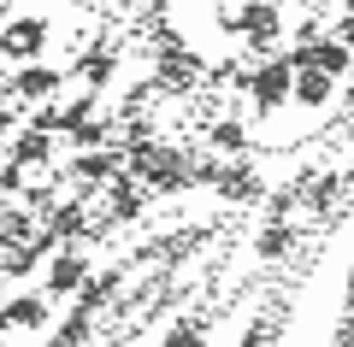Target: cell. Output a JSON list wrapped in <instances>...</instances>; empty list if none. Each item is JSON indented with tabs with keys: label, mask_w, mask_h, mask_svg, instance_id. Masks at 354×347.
Instances as JSON below:
<instances>
[{
	"label": "cell",
	"mask_w": 354,
	"mask_h": 347,
	"mask_svg": "<svg viewBox=\"0 0 354 347\" xmlns=\"http://www.w3.org/2000/svg\"><path fill=\"white\" fill-rule=\"evenodd\" d=\"M130 177L148 183L153 195H177V188L195 183V159H183L177 148H153V141L142 136V141H130Z\"/></svg>",
	"instance_id": "cell-1"
},
{
	"label": "cell",
	"mask_w": 354,
	"mask_h": 347,
	"mask_svg": "<svg viewBox=\"0 0 354 347\" xmlns=\"http://www.w3.org/2000/svg\"><path fill=\"white\" fill-rule=\"evenodd\" d=\"M242 95L254 100V112H278L283 100H295V65H290V53H283V59H266L260 71H248V77H242Z\"/></svg>",
	"instance_id": "cell-2"
},
{
	"label": "cell",
	"mask_w": 354,
	"mask_h": 347,
	"mask_svg": "<svg viewBox=\"0 0 354 347\" xmlns=\"http://www.w3.org/2000/svg\"><path fill=\"white\" fill-rule=\"evenodd\" d=\"M195 77H201V59H195L189 48L177 36H160V88H195Z\"/></svg>",
	"instance_id": "cell-3"
},
{
	"label": "cell",
	"mask_w": 354,
	"mask_h": 347,
	"mask_svg": "<svg viewBox=\"0 0 354 347\" xmlns=\"http://www.w3.org/2000/svg\"><path fill=\"white\" fill-rule=\"evenodd\" d=\"M83 283H88V259L77 253V241H71V248H59V253L48 259V295L65 300V295H77Z\"/></svg>",
	"instance_id": "cell-4"
},
{
	"label": "cell",
	"mask_w": 354,
	"mask_h": 347,
	"mask_svg": "<svg viewBox=\"0 0 354 347\" xmlns=\"http://www.w3.org/2000/svg\"><path fill=\"white\" fill-rule=\"evenodd\" d=\"M48 48V18H18V24L0 30V53L6 59H36Z\"/></svg>",
	"instance_id": "cell-5"
},
{
	"label": "cell",
	"mask_w": 354,
	"mask_h": 347,
	"mask_svg": "<svg viewBox=\"0 0 354 347\" xmlns=\"http://www.w3.org/2000/svg\"><path fill=\"white\" fill-rule=\"evenodd\" d=\"M48 288L41 295H12V300H0V324L6 330H36V324H48Z\"/></svg>",
	"instance_id": "cell-6"
},
{
	"label": "cell",
	"mask_w": 354,
	"mask_h": 347,
	"mask_svg": "<svg viewBox=\"0 0 354 347\" xmlns=\"http://www.w3.org/2000/svg\"><path fill=\"white\" fill-rule=\"evenodd\" d=\"M242 36L266 53L278 41V6H272V0H248V6H242Z\"/></svg>",
	"instance_id": "cell-7"
},
{
	"label": "cell",
	"mask_w": 354,
	"mask_h": 347,
	"mask_svg": "<svg viewBox=\"0 0 354 347\" xmlns=\"http://www.w3.org/2000/svg\"><path fill=\"white\" fill-rule=\"evenodd\" d=\"M218 195H225V200H260L266 195V177L254 171V165H230V171H218Z\"/></svg>",
	"instance_id": "cell-8"
},
{
	"label": "cell",
	"mask_w": 354,
	"mask_h": 347,
	"mask_svg": "<svg viewBox=\"0 0 354 347\" xmlns=\"http://www.w3.org/2000/svg\"><path fill=\"white\" fill-rule=\"evenodd\" d=\"M6 88H12L18 100H53V88H59V71H48V65H24V71H18Z\"/></svg>",
	"instance_id": "cell-9"
},
{
	"label": "cell",
	"mask_w": 354,
	"mask_h": 347,
	"mask_svg": "<svg viewBox=\"0 0 354 347\" xmlns=\"http://www.w3.org/2000/svg\"><path fill=\"white\" fill-rule=\"evenodd\" d=\"M48 230L59 236V248H71V241L88 230V212H83V200H59V206L48 212Z\"/></svg>",
	"instance_id": "cell-10"
},
{
	"label": "cell",
	"mask_w": 354,
	"mask_h": 347,
	"mask_svg": "<svg viewBox=\"0 0 354 347\" xmlns=\"http://www.w3.org/2000/svg\"><path fill=\"white\" fill-rule=\"evenodd\" d=\"M124 165H130V159H118V148H106V153H83L71 171L83 177V183H118V177H124Z\"/></svg>",
	"instance_id": "cell-11"
},
{
	"label": "cell",
	"mask_w": 354,
	"mask_h": 347,
	"mask_svg": "<svg viewBox=\"0 0 354 347\" xmlns=\"http://www.w3.org/2000/svg\"><path fill=\"white\" fill-rule=\"evenodd\" d=\"M330 88H337V77L319 71V65H301V71H295V100H301V106H325Z\"/></svg>",
	"instance_id": "cell-12"
},
{
	"label": "cell",
	"mask_w": 354,
	"mask_h": 347,
	"mask_svg": "<svg viewBox=\"0 0 354 347\" xmlns=\"http://www.w3.org/2000/svg\"><path fill=\"white\" fill-rule=\"evenodd\" d=\"M142 200H148V183H130V177H118V183H113V200H106V218H113V224H130V218H136V212H142Z\"/></svg>",
	"instance_id": "cell-13"
},
{
	"label": "cell",
	"mask_w": 354,
	"mask_h": 347,
	"mask_svg": "<svg viewBox=\"0 0 354 347\" xmlns=\"http://www.w3.org/2000/svg\"><path fill=\"white\" fill-rule=\"evenodd\" d=\"M12 159H18V165H48V159H53V136H48V130H36V124H30V130H18Z\"/></svg>",
	"instance_id": "cell-14"
},
{
	"label": "cell",
	"mask_w": 354,
	"mask_h": 347,
	"mask_svg": "<svg viewBox=\"0 0 354 347\" xmlns=\"http://www.w3.org/2000/svg\"><path fill=\"white\" fill-rule=\"evenodd\" d=\"M106 300H118V271H88V283L77 288V306H88V312H101Z\"/></svg>",
	"instance_id": "cell-15"
},
{
	"label": "cell",
	"mask_w": 354,
	"mask_h": 347,
	"mask_svg": "<svg viewBox=\"0 0 354 347\" xmlns=\"http://www.w3.org/2000/svg\"><path fill=\"white\" fill-rule=\"evenodd\" d=\"M88 335H95V312H88V306H77V312H71V318H65V324H59V330H53V335H48V347H83V341H88Z\"/></svg>",
	"instance_id": "cell-16"
},
{
	"label": "cell",
	"mask_w": 354,
	"mask_h": 347,
	"mask_svg": "<svg viewBox=\"0 0 354 347\" xmlns=\"http://www.w3.org/2000/svg\"><path fill=\"white\" fill-rule=\"evenodd\" d=\"M290 248H295V230H290L283 218H272L260 236H254V253H260V259H283Z\"/></svg>",
	"instance_id": "cell-17"
},
{
	"label": "cell",
	"mask_w": 354,
	"mask_h": 347,
	"mask_svg": "<svg viewBox=\"0 0 354 347\" xmlns=\"http://www.w3.org/2000/svg\"><path fill=\"white\" fill-rule=\"evenodd\" d=\"M24 241H36V218H30L24 206L0 212V248H24Z\"/></svg>",
	"instance_id": "cell-18"
},
{
	"label": "cell",
	"mask_w": 354,
	"mask_h": 347,
	"mask_svg": "<svg viewBox=\"0 0 354 347\" xmlns=\"http://www.w3.org/2000/svg\"><path fill=\"white\" fill-rule=\"evenodd\" d=\"M160 347H207V318H195V312H189V318H177L171 330L160 335Z\"/></svg>",
	"instance_id": "cell-19"
},
{
	"label": "cell",
	"mask_w": 354,
	"mask_h": 347,
	"mask_svg": "<svg viewBox=\"0 0 354 347\" xmlns=\"http://www.w3.org/2000/svg\"><path fill=\"white\" fill-rule=\"evenodd\" d=\"M48 259V253L36 248V241H24V248H6V259H0V271H6V283H18V277H30L36 265Z\"/></svg>",
	"instance_id": "cell-20"
},
{
	"label": "cell",
	"mask_w": 354,
	"mask_h": 347,
	"mask_svg": "<svg viewBox=\"0 0 354 347\" xmlns=\"http://www.w3.org/2000/svg\"><path fill=\"white\" fill-rule=\"evenodd\" d=\"M295 188H301V183H295ZM301 206H307V212H330V206H337V177H307Z\"/></svg>",
	"instance_id": "cell-21"
},
{
	"label": "cell",
	"mask_w": 354,
	"mask_h": 347,
	"mask_svg": "<svg viewBox=\"0 0 354 347\" xmlns=\"http://www.w3.org/2000/svg\"><path fill=\"white\" fill-rule=\"evenodd\" d=\"M207 141H213L218 153H242V148H248V130H242L236 118H218V124L207 130Z\"/></svg>",
	"instance_id": "cell-22"
},
{
	"label": "cell",
	"mask_w": 354,
	"mask_h": 347,
	"mask_svg": "<svg viewBox=\"0 0 354 347\" xmlns=\"http://www.w3.org/2000/svg\"><path fill=\"white\" fill-rule=\"evenodd\" d=\"M113 136H118V124H101V118H88L83 130H71L77 148H113Z\"/></svg>",
	"instance_id": "cell-23"
},
{
	"label": "cell",
	"mask_w": 354,
	"mask_h": 347,
	"mask_svg": "<svg viewBox=\"0 0 354 347\" xmlns=\"http://www.w3.org/2000/svg\"><path fill=\"white\" fill-rule=\"evenodd\" d=\"M83 77H88L95 88H101V83H113V53H106V48H95V53L83 59Z\"/></svg>",
	"instance_id": "cell-24"
},
{
	"label": "cell",
	"mask_w": 354,
	"mask_h": 347,
	"mask_svg": "<svg viewBox=\"0 0 354 347\" xmlns=\"http://www.w3.org/2000/svg\"><path fill=\"white\" fill-rule=\"evenodd\" d=\"M24 206H30V212H53V206H59L53 183H30V188H24Z\"/></svg>",
	"instance_id": "cell-25"
},
{
	"label": "cell",
	"mask_w": 354,
	"mask_h": 347,
	"mask_svg": "<svg viewBox=\"0 0 354 347\" xmlns=\"http://www.w3.org/2000/svg\"><path fill=\"white\" fill-rule=\"evenodd\" d=\"M36 130H65V106H48V100H41V112H36Z\"/></svg>",
	"instance_id": "cell-26"
},
{
	"label": "cell",
	"mask_w": 354,
	"mask_h": 347,
	"mask_svg": "<svg viewBox=\"0 0 354 347\" xmlns=\"http://www.w3.org/2000/svg\"><path fill=\"white\" fill-rule=\"evenodd\" d=\"M272 335H278V330H260V335H254V330H248V335H242V341H236V347H272Z\"/></svg>",
	"instance_id": "cell-27"
},
{
	"label": "cell",
	"mask_w": 354,
	"mask_h": 347,
	"mask_svg": "<svg viewBox=\"0 0 354 347\" xmlns=\"http://www.w3.org/2000/svg\"><path fill=\"white\" fill-rule=\"evenodd\" d=\"M337 347H354V312L342 318V330H337Z\"/></svg>",
	"instance_id": "cell-28"
},
{
	"label": "cell",
	"mask_w": 354,
	"mask_h": 347,
	"mask_svg": "<svg viewBox=\"0 0 354 347\" xmlns=\"http://www.w3.org/2000/svg\"><path fill=\"white\" fill-rule=\"evenodd\" d=\"M337 36H342V41H348V48H354V12H348V18H342V30H337Z\"/></svg>",
	"instance_id": "cell-29"
},
{
	"label": "cell",
	"mask_w": 354,
	"mask_h": 347,
	"mask_svg": "<svg viewBox=\"0 0 354 347\" xmlns=\"http://www.w3.org/2000/svg\"><path fill=\"white\" fill-rule=\"evenodd\" d=\"M6 95H12V88H6V83H0V112H6Z\"/></svg>",
	"instance_id": "cell-30"
},
{
	"label": "cell",
	"mask_w": 354,
	"mask_h": 347,
	"mask_svg": "<svg viewBox=\"0 0 354 347\" xmlns=\"http://www.w3.org/2000/svg\"><path fill=\"white\" fill-rule=\"evenodd\" d=\"M348 295H354V265H348Z\"/></svg>",
	"instance_id": "cell-31"
},
{
	"label": "cell",
	"mask_w": 354,
	"mask_h": 347,
	"mask_svg": "<svg viewBox=\"0 0 354 347\" xmlns=\"http://www.w3.org/2000/svg\"><path fill=\"white\" fill-rule=\"evenodd\" d=\"M348 100H354V71H348Z\"/></svg>",
	"instance_id": "cell-32"
},
{
	"label": "cell",
	"mask_w": 354,
	"mask_h": 347,
	"mask_svg": "<svg viewBox=\"0 0 354 347\" xmlns=\"http://www.w3.org/2000/svg\"><path fill=\"white\" fill-rule=\"evenodd\" d=\"M342 12H354V0H342Z\"/></svg>",
	"instance_id": "cell-33"
},
{
	"label": "cell",
	"mask_w": 354,
	"mask_h": 347,
	"mask_svg": "<svg viewBox=\"0 0 354 347\" xmlns=\"http://www.w3.org/2000/svg\"><path fill=\"white\" fill-rule=\"evenodd\" d=\"M0 295H6V271H0Z\"/></svg>",
	"instance_id": "cell-34"
},
{
	"label": "cell",
	"mask_w": 354,
	"mask_h": 347,
	"mask_svg": "<svg viewBox=\"0 0 354 347\" xmlns=\"http://www.w3.org/2000/svg\"><path fill=\"white\" fill-rule=\"evenodd\" d=\"M0 341H6V324H0Z\"/></svg>",
	"instance_id": "cell-35"
},
{
	"label": "cell",
	"mask_w": 354,
	"mask_h": 347,
	"mask_svg": "<svg viewBox=\"0 0 354 347\" xmlns=\"http://www.w3.org/2000/svg\"><path fill=\"white\" fill-rule=\"evenodd\" d=\"M301 6H319V0H301Z\"/></svg>",
	"instance_id": "cell-36"
},
{
	"label": "cell",
	"mask_w": 354,
	"mask_h": 347,
	"mask_svg": "<svg viewBox=\"0 0 354 347\" xmlns=\"http://www.w3.org/2000/svg\"><path fill=\"white\" fill-rule=\"evenodd\" d=\"M106 347H124V341H106Z\"/></svg>",
	"instance_id": "cell-37"
},
{
	"label": "cell",
	"mask_w": 354,
	"mask_h": 347,
	"mask_svg": "<svg viewBox=\"0 0 354 347\" xmlns=\"http://www.w3.org/2000/svg\"><path fill=\"white\" fill-rule=\"evenodd\" d=\"M0 59H6V53H0Z\"/></svg>",
	"instance_id": "cell-38"
}]
</instances>
